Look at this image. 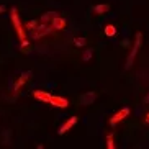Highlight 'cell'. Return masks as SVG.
Returning a JSON list of instances; mask_svg holds the SVG:
<instances>
[{"label":"cell","instance_id":"cell-1","mask_svg":"<svg viewBox=\"0 0 149 149\" xmlns=\"http://www.w3.org/2000/svg\"><path fill=\"white\" fill-rule=\"evenodd\" d=\"M10 20H12V25H13V28H15V33H17L18 40H20V41L26 40V38H28V36H26V28L22 25L20 17H18V10L15 8V7L10 10Z\"/></svg>","mask_w":149,"mask_h":149},{"label":"cell","instance_id":"cell-2","mask_svg":"<svg viewBox=\"0 0 149 149\" xmlns=\"http://www.w3.org/2000/svg\"><path fill=\"white\" fill-rule=\"evenodd\" d=\"M141 44H143V35H141L139 31H138V33H136V36H134V44H133L131 51H130V54H128L126 64H125V67H126V69H130V67L133 66V61H134L136 54H138V51H139Z\"/></svg>","mask_w":149,"mask_h":149},{"label":"cell","instance_id":"cell-3","mask_svg":"<svg viewBox=\"0 0 149 149\" xmlns=\"http://www.w3.org/2000/svg\"><path fill=\"white\" fill-rule=\"evenodd\" d=\"M41 22V20H40ZM53 31H56L54 30V26L51 25V22H41V25H38V26L33 30V35H31V38L33 40H40V38H43V36H46V35H49V33H53Z\"/></svg>","mask_w":149,"mask_h":149},{"label":"cell","instance_id":"cell-4","mask_svg":"<svg viewBox=\"0 0 149 149\" xmlns=\"http://www.w3.org/2000/svg\"><path fill=\"white\" fill-rule=\"evenodd\" d=\"M126 116H130V108L125 107V108H121L120 111H116V113L110 118V125H111V126H116V125H118L120 121H123Z\"/></svg>","mask_w":149,"mask_h":149},{"label":"cell","instance_id":"cell-5","mask_svg":"<svg viewBox=\"0 0 149 149\" xmlns=\"http://www.w3.org/2000/svg\"><path fill=\"white\" fill-rule=\"evenodd\" d=\"M48 105L57 107V108H67L69 107V100L64 98V97H61V95H51V100H49Z\"/></svg>","mask_w":149,"mask_h":149},{"label":"cell","instance_id":"cell-6","mask_svg":"<svg viewBox=\"0 0 149 149\" xmlns=\"http://www.w3.org/2000/svg\"><path fill=\"white\" fill-rule=\"evenodd\" d=\"M30 77H31V72H22V75L17 79V82H15V85H13V92H15V95H17L18 92H20V88L25 85V84L30 80Z\"/></svg>","mask_w":149,"mask_h":149},{"label":"cell","instance_id":"cell-7","mask_svg":"<svg viewBox=\"0 0 149 149\" xmlns=\"http://www.w3.org/2000/svg\"><path fill=\"white\" fill-rule=\"evenodd\" d=\"M75 123H77V116H70V118L67 120V121L64 123V125H62V126L59 128V130H57V134H61V136H62V134H66V133L69 131V130H70L72 126H74Z\"/></svg>","mask_w":149,"mask_h":149},{"label":"cell","instance_id":"cell-8","mask_svg":"<svg viewBox=\"0 0 149 149\" xmlns=\"http://www.w3.org/2000/svg\"><path fill=\"white\" fill-rule=\"evenodd\" d=\"M33 97H35L36 100L43 102V103H49V100H51V93L46 92V90H35Z\"/></svg>","mask_w":149,"mask_h":149},{"label":"cell","instance_id":"cell-9","mask_svg":"<svg viewBox=\"0 0 149 149\" xmlns=\"http://www.w3.org/2000/svg\"><path fill=\"white\" fill-rule=\"evenodd\" d=\"M51 25L54 26V30H56V31H61V30H64V28H66L67 23H66V20H64L62 17L56 15V17H54L53 20H51Z\"/></svg>","mask_w":149,"mask_h":149},{"label":"cell","instance_id":"cell-10","mask_svg":"<svg viewBox=\"0 0 149 149\" xmlns=\"http://www.w3.org/2000/svg\"><path fill=\"white\" fill-rule=\"evenodd\" d=\"M95 98H97L95 92H87V93H84V95L80 97V102H82V105H90V103H93Z\"/></svg>","mask_w":149,"mask_h":149},{"label":"cell","instance_id":"cell-11","mask_svg":"<svg viewBox=\"0 0 149 149\" xmlns=\"http://www.w3.org/2000/svg\"><path fill=\"white\" fill-rule=\"evenodd\" d=\"M110 10V5L108 3H98V5H93L92 7V12L97 15H103Z\"/></svg>","mask_w":149,"mask_h":149},{"label":"cell","instance_id":"cell-12","mask_svg":"<svg viewBox=\"0 0 149 149\" xmlns=\"http://www.w3.org/2000/svg\"><path fill=\"white\" fill-rule=\"evenodd\" d=\"M107 148L115 149V136H113V133H108V134H107Z\"/></svg>","mask_w":149,"mask_h":149},{"label":"cell","instance_id":"cell-13","mask_svg":"<svg viewBox=\"0 0 149 149\" xmlns=\"http://www.w3.org/2000/svg\"><path fill=\"white\" fill-rule=\"evenodd\" d=\"M105 35L108 36V38H113V36L116 35V28H115L113 25H107L105 26Z\"/></svg>","mask_w":149,"mask_h":149},{"label":"cell","instance_id":"cell-14","mask_svg":"<svg viewBox=\"0 0 149 149\" xmlns=\"http://www.w3.org/2000/svg\"><path fill=\"white\" fill-rule=\"evenodd\" d=\"M56 15H57L56 12H48V13H44L43 17H41V22H51Z\"/></svg>","mask_w":149,"mask_h":149},{"label":"cell","instance_id":"cell-15","mask_svg":"<svg viewBox=\"0 0 149 149\" xmlns=\"http://www.w3.org/2000/svg\"><path fill=\"white\" fill-rule=\"evenodd\" d=\"M92 56H93L92 49H85V51H84V54H82V59L87 62V61H90V59H92Z\"/></svg>","mask_w":149,"mask_h":149},{"label":"cell","instance_id":"cell-16","mask_svg":"<svg viewBox=\"0 0 149 149\" xmlns=\"http://www.w3.org/2000/svg\"><path fill=\"white\" fill-rule=\"evenodd\" d=\"M38 23H40V20H31V22H28L26 25H25V28H26V30H35V28L38 26Z\"/></svg>","mask_w":149,"mask_h":149},{"label":"cell","instance_id":"cell-17","mask_svg":"<svg viewBox=\"0 0 149 149\" xmlns=\"http://www.w3.org/2000/svg\"><path fill=\"white\" fill-rule=\"evenodd\" d=\"M85 43H87V40H85V38H82V36H80V38H75V40H74V44H75V46H79V48L85 46Z\"/></svg>","mask_w":149,"mask_h":149},{"label":"cell","instance_id":"cell-18","mask_svg":"<svg viewBox=\"0 0 149 149\" xmlns=\"http://www.w3.org/2000/svg\"><path fill=\"white\" fill-rule=\"evenodd\" d=\"M26 46H30V41H28V40H23V41H22V49H25Z\"/></svg>","mask_w":149,"mask_h":149},{"label":"cell","instance_id":"cell-19","mask_svg":"<svg viewBox=\"0 0 149 149\" xmlns=\"http://www.w3.org/2000/svg\"><path fill=\"white\" fill-rule=\"evenodd\" d=\"M121 46H125V48H126V46H130V40H123L121 41Z\"/></svg>","mask_w":149,"mask_h":149},{"label":"cell","instance_id":"cell-20","mask_svg":"<svg viewBox=\"0 0 149 149\" xmlns=\"http://www.w3.org/2000/svg\"><path fill=\"white\" fill-rule=\"evenodd\" d=\"M3 12H5V7L3 5H0V13H3Z\"/></svg>","mask_w":149,"mask_h":149},{"label":"cell","instance_id":"cell-21","mask_svg":"<svg viewBox=\"0 0 149 149\" xmlns=\"http://www.w3.org/2000/svg\"><path fill=\"white\" fill-rule=\"evenodd\" d=\"M144 103H149V95H148V97H146V98H144Z\"/></svg>","mask_w":149,"mask_h":149},{"label":"cell","instance_id":"cell-22","mask_svg":"<svg viewBox=\"0 0 149 149\" xmlns=\"http://www.w3.org/2000/svg\"><path fill=\"white\" fill-rule=\"evenodd\" d=\"M146 123H149V113L146 115Z\"/></svg>","mask_w":149,"mask_h":149}]
</instances>
